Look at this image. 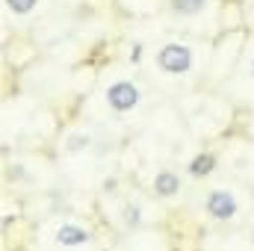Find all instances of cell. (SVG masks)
Instances as JSON below:
<instances>
[{"mask_svg": "<svg viewBox=\"0 0 254 251\" xmlns=\"http://www.w3.org/2000/svg\"><path fill=\"white\" fill-rule=\"evenodd\" d=\"M104 104H107V110H110L113 116H130V113H136L139 104H142V89H139L133 80L119 77V80L107 83V89H104Z\"/></svg>", "mask_w": 254, "mask_h": 251, "instance_id": "cell-2", "label": "cell"}, {"mask_svg": "<svg viewBox=\"0 0 254 251\" xmlns=\"http://www.w3.org/2000/svg\"><path fill=\"white\" fill-rule=\"evenodd\" d=\"M89 145H92V136L89 133H74V136H68L65 151H86Z\"/></svg>", "mask_w": 254, "mask_h": 251, "instance_id": "cell-10", "label": "cell"}, {"mask_svg": "<svg viewBox=\"0 0 254 251\" xmlns=\"http://www.w3.org/2000/svg\"><path fill=\"white\" fill-rule=\"evenodd\" d=\"M54 243H57L60 249L77 251V249L92 246V243H95V234H92L86 225H80V222H63V225H57V231H54Z\"/></svg>", "mask_w": 254, "mask_h": 251, "instance_id": "cell-4", "label": "cell"}, {"mask_svg": "<svg viewBox=\"0 0 254 251\" xmlns=\"http://www.w3.org/2000/svg\"><path fill=\"white\" fill-rule=\"evenodd\" d=\"M216 169H219V157H216V154H210V151H201V154H195V157L190 160V166H187L190 178H195V181H204V178H210Z\"/></svg>", "mask_w": 254, "mask_h": 251, "instance_id": "cell-6", "label": "cell"}, {"mask_svg": "<svg viewBox=\"0 0 254 251\" xmlns=\"http://www.w3.org/2000/svg\"><path fill=\"white\" fill-rule=\"evenodd\" d=\"M154 65L163 77H190L195 71V51L187 42H163L154 54Z\"/></svg>", "mask_w": 254, "mask_h": 251, "instance_id": "cell-1", "label": "cell"}, {"mask_svg": "<svg viewBox=\"0 0 254 251\" xmlns=\"http://www.w3.org/2000/svg\"><path fill=\"white\" fill-rule=\"evenodd\" d=\"M151 192L160 198V201H172L184 192V178L175 172V169H160L154 178H151Z\"/></svg>", "mask_w": 254, "mask_h": 251, "instance_id": "cell-5", "label": "cell"}, {"mask_svg": "<svg viewBox=\"0 0 254 251\" xmlns=\"http://www.w3.org/2000/svg\"><path fill=\"white\" fill-rule=\"evenodd\" d=\"M169 6L178 18H195L207 9V0H169Z\"/></svg>", "mask_w": 254, "mask_h": 251, "instance_id": "cell-7", "label": "cell"}, {"mask_svg": "<svg viewBox=\"0 0 254 251\" xmlns=\"http://www.w3.org/2000/svg\"><path fill=\"white\" fill-rule=\"evenodd\" d=\"M240 198H237V192L228 187H213L207 189V195H204V213L213 219V222H234L237 216H240Z\"/></svg>", "mask_w": 254, "mask_h": 251, "instance_id": "cell-3", "label": "cell"}, {"mask_svg": "<svg viewBox=\"0 0 254 251\" xmlns=\"http://www.w3.org/2000/svg\"><path fill=\"white\" fill-rule=\"evenodd\" d=\"M6 3V9L12 12V15H30V12H36V6H39V0H3Z\"/></svg>", "mask_w": 254, "mask_h": 251, "instance_id": "cell-9", "label": "cell"}, {"mask_svg": "<svg viewBox=\"0 0 254 251\" xmlns=\"http://www.w3.org/2000/svg\"><path fill=\"white\" fill-rule=\"evenodd\" d=\"M122 219H125V225L130 231H136V228L142 225V207H139L136 201H127L125 207H122Z\"/></svg>", "mask_w": 254, "mask_h": 251, "instance_id": "cell-8", "label": "cell"}, {"mask_svg": "<svg viewBox=\"0 0 254 251\" xmlns=\"http://www.w3.org/2000/svg\"><path fill=\"white\" fill-rule=\"evenodd\" d=\"M249 74H252V80H254V57H252V63H249Z\"/></svg>", "mask_w": 254, "mask_h": 251, "instance_id": "cell-12", "label": "cell"}, {"mask_svg": "<svg viewBox=\"0 0 254 251\" xmlns=\"http://www.w3.org/2000/svg\"><path fill=\"white\" fill-rule=\"evenodd\" d=\"M104 192H116V178H110V181H104Z\"/></svg>", "mask_w": 254, "mask_h": 251, "instance_id": "cell-11", "label": "cell"}]
</instances>
